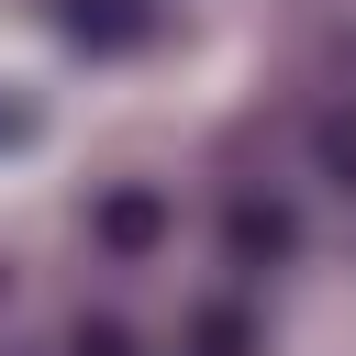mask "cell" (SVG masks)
Returning a JSON list of instances; mask_svg holds the SVG:
<instances>
[{"label":"cell","instance_id":"1","mask_svg":"<svg viewBox=\"0 0 356 356\" xmlns=\"http://www.w3.org/2000/svg\"><path fill=\"white\" fill-rule=\"evenodd\" d=\"M67 22H78V33H100V44H134V33H145V11H134V0H67Z\"/></svg>","mask_w":356,"mask_h":356}]
</instances>
